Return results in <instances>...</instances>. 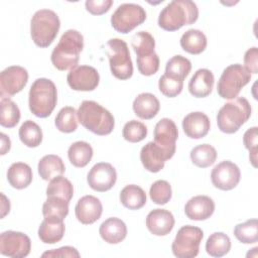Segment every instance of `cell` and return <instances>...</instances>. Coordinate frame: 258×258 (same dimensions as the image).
Listing matches in <instances>:
<instances>
[{"label":"cell","instance_id":"10","mask_svg":"<svg viewBox=\"0 0 258 258\" xmlns=\"http://www.w3.org/2000/svg\"><path fill=\"white\" fill-rule=\"evenodd\" d=\"M146 20L144 8L135 3H123L111 16L112 27L123 34L129 33Z\"/></svg>","mask_w":258,"mask_h":258},{"label":"cell","instance_id":"43","mask_svg":"<svg viewBox=\"0 0 258 258\" xmlns=\"http://www.w3.org/2000/svg\"><path fill=\"white\" fill-rule=\"evenodd\" d=\"M158 88L161 94L168 98H173L181 93L183 88V81L170 78L164 74L159 78Z\"/></svg>","mask_w":258,"mask_h":258},{"label":"cell","instance_id":"45","mask_svg":"<svg viewBox=\"0 0 258 258\" xmlns=\"http://www.w3.org/2000/svg\"><path fill=\"white\" fill-rule=\"evenodd\" d=\"M137 61V69L139 73L143 76H152L157 73L159 69V57L156 52L142 56V57H136Z\"/></svg>","mask_w":258,"mask_h":258},{"label":"cell","instance_id":"21","mask_svg":"<svg viewBox=\"0 0 258 258\" xmlns=\"http://www.w3.org/2000/svg\"><path fill=\"white\" fill-rule=\"evenodd\" d=\"M140 160L145 169L150 172L160 171L168 160L165 153L153 141L148 142L140 150Z\"/></svg>","mask_w":258,"mask_h":258},{"label":"cell","instance_id":"9","mask_svg":"<svg viewBox=\"0 0 258 258\" xmlns=\"http://www.w3.org/2000/svg\"><path fill=\"white\" fill-rule=\"evenodd\" d=\"M204 232L201 228L186 225L181 227L171 244V250L177 258H194L199 254Z\"/></svg>","mask_w":258,"mask_h":258},{"label":"cell","instance_id":"4","mask_svg":"<svg viewBox=\"0 0 258 258\" xmlns=\"http://www.w3.org/2000/svg\"><path fill=\"white\" fill-rule=\"evenodd\" d=\"M57 102V91L54 83L45 78L36 79L30 87L28 95L29 110L38 118L48 117Z\"/></svg>","mask_w":258,"mask_h":258},{"label":"cell","instance_id":"33","mask_svg":"<svg viewBox=\"0 0 258 258\" xmlns=\"http://www.w3.org/2000/svg\"><path fill=\"white\" fill-rule=\"evenodd\" d=\"M231 249V240L223 232H215L206 242V251L210 256L222 257Z\"/></svg>","mask_w":258,"mask_h":258},{"label":"cell","instance_id":"30","mask_svg":"<svg viewBox=\"0 0 258 258\" xmlns=\"http://www.w3.org/2000/svg\"><path fill=\"white\" fill-rule=\"evenodd\" d=\"M68 157L74 166L85 167L93 157V148L86 141H76L69 147Z\"/></svg>","mask_w":258,"mask_h":258},{"label":"cell","instance_id":"42","mask_svg":"<svg viewBox=\"0 0 258 258\" xmlns=\"http://www.w3.org/2000/svg\"><path fill=\"white\" fill-rule=\"evenodd\" d=\"M149 196L151 201L156 205L162 206L167 204L172 196V190L169 182L163 179L156 180L150 186Z\"/></svg>","mask_w":258,"mask_h":258},{"label":"cell","instance_id":"40","mask_svg":"<svg viewBox=\"0 0 258 258\" xmlns=\"http://www.w3.org/2000/svg\"><path fill=\"white\" fill-rule=\"evenodd\" d=\"M132 47L136 53V57H142L154 53L155 40L147 31H139L132 38Z\"/></svg>","mask_w":258,"mask_h":258},{"label":"cell","instance_id":"34","mask_svg":"<svg viewBox=\"0 0 258 258\" xmlns=\"http://www.w3.org/2000/svg\"><path fill=\"white\" fill-rule=\"evenodd\" d=\"M190 70L191 63L189 59L180 54H176L167 60L165 66V75L170 78L183 81L188 76Z\"/></svg>","mask_w":258,"mask_h":258},{"label":"cell","instance_id":"3","mask_svg":"<svg viewBox=\"0 0 258 258\" xmlns=\"http://www.w3.org/2000/svg\"><path fill=\"white\" fill-rule=\"evenodd\" d=\"M77 113L79 122L87 130L96 135H108L115 127V119L113 115L95 101H83Z\"/></svg>","mask_w":258,"mask_h":258},{"label":"cell","instance_id":"31","mask_svg":"<svg viewBox=\"0 0 258 258\" xmlns=\"http://www.w3.org/2000/svg\"><path fill=\"white\" fill-rule=\"evenodd\" d=\"M191 162L201 168L213 165L217 159V150L208 143L200 144L194 147L189 153Z\"/></svg>","mask_w":258,"mask_h":258},{"label":"cell","instance_id":"12","mask_svg":"<svg viewBox=\"0 0 258 258\" xmlns=\"http://www.w3.org/2000/svg\"><path fill=\"white\" fill-rule=\"evenodd\" d=\"M178 137V130L175 123L169 118L160 119L154 128V143L170 159L176 149L175 142Z\"/></svg>","mask_w":258,"mask_h":258},{"label":"cell","instance_id":"5","mask_svg":"<svg viewBox=\"0 0 258 258\" xmlns=\"http://www.w3.org/2000/svg\"><path fill=\"white\" fill-rule=\"evenodd\" d=\"M60 27L57 14L50 9L37 10L30 20V35L39 47H48L55 39Z\"/></svg>","mask_w":258,"mask_h":258},{"label":"cell","instance_id":"6","mask_svg":"<svg viewBox=\"0 0 258 258\" xmlns=\"http://www.w3.org/2000/svg\"><path fill=\"white\" fill-rule=\"evenodd\" d=\"M251 105L244 97L224 104L217 114L218 128L227 134L237 132L251 116Z\"/></svg>","mask_w":258,"mask_h":258},{"label":"cell","instance_id":"29","mask_svg":"<svg viewBox=\"0 0 258 258\" xmlns=\"http://www.w3.org/2000/svg\"><path fill=\"white\" fill-rule=\"evenodd\" d=\"M121 204L129 210H139L146 204V194L136 184H128L120 192Z\"/></svg>","mask_w":258,"mask_h":258},{"label":"cell","instance_id":"35","mask_svg":"<svg viewBox=\"0 0 258 258\" xmlns=\"http://www.w3.org/2000/svg\"><path fill=\"white\" fill-rule=\"evenodd\" d=\"M1 106V115H0V124L5 128L15 127L20 120V110L18 106L10 99L1 97L0 101Z\"/></svg>","mask_w":258,"mask_h":258},{"label":"cell","instance_id":"7","mask_svg":"<svg viewBox=\"0 0 258 258\" xmlns=\"http://www.w3.org/2000/svg\"><path fill=\"white\" fill-rule=\"evenodd\" d=\"M112 75L119 80H127L133 75V64L127 43L120 38H111L106 44Z\"/></svg>","mask_w":258,"mask_h":258},{"label":"cell","instance_id":"36","mask_svg":"<svg viewBox=\"0 0 258 258\" xmlns=\"http://www.w3.org/2000/svg\"><path fill=\"white\" fill-rule=\"evenodd\" d=\"M70 202L58 197H47L42 206V215L44 218H56L64 220L69 214Z\"/></svg>","mask_w":258,"mask_h":258},{"label":"cell","instance_id":"50","mask_svg":"<svg viewBox=\"0 0 258 258\" xmlns=\"http://www.w3.org/2000/svg\"><path fill=\"white\" fill-rule=\"evenodd\" d=\"M1 198H2V203H1V218H4L6 214L9 213L10 211V202L9 200L4 196V194L1 192Z\"/></svg>","mask_w":258,"mask_h":258},{"label":"cell","instance_id":"14","mask_svg":"<svg viewBox=\"0 0 258 258\" xmlns=\"http://www.w3.org/2000/svg\"><path fill=\"white\" fill-rule=\"evenodd\" d=\"M67 81L71 89L89 92L98 87L100 76L98 71L91 66H77L69 72Z\"/></svg>","mask_w":258,"mask_h":258},{"label":"cell","instance_id":"8","mask_svg":"<svg viewBox=\"0 0 258 258\" xmlns=\"http://www.w3.org/2000/svg\"><path fill=\"white\" fill-rule=\"evenodd\" d=\"M250 80L251 74L242 64H230L223 71L219 79L217 85L218 94L223 99H235Z\"/></svg>","mask_w":258,"mask_h":258},{"label":"cell","instance_id":"25","mask_svg":"<svg viewBox=\"0 0 258 258\" xmlns=\"http://www.w3.org/2000/svg\"><path fill=\"white\" fill-rule=\"evenodd\" d=\"M66 227L63 220L56 218H44L38 228V237L45 244L59 242L64 235Z\"/></svg>","mask_w":258,"mask_h":258},{"label":"cell","instance_id":"13","mask_svg":"<svg viewBox=\"0 0 258 258\" xmlns=\"http://www.w3.org/2000/svg\"><path fill=\"white\" fill-rule=\"evenodd\" d=\"M28 81L27 71L20 66H11L1 72V97L9 98L22 91Z\"/></svg>","mask_w":258,"mask_h":258},{"label":"cell","instance_id":"28","mask_svg":"<svg viewBox=\"0 0 258 258\" xmlns=\"http://www.w3.org/2000/svg\"><path fill=\"white\" fill-rule=\"evenodd\" d=\"M207 37L199 29H188L180 37L181 48L190 54H200L207 47Z\"/></svg>","mask_w":258,"mask_h":258},{"label":"cell","instance_id":"32","mask_svg":"<svg viewBox=\"0 0 258 258\" xmlns=\"http://www.w3.org/2000/svg\"><path fill=\"white\" fill-rule=\"evenodd\" d=\"M21 142L27 147H37L42 141V130L38 124L32 120H26L22 123L18 131Z\"/></svg>","mask_w":258,"mask_h":258},{"label":"cell","instance_id":"44","mask_svg":"<svg viewBox=\"0 0 258 258\" xmlns=\"http://www.w3.org/2000/svg\"><path fill=\"white\" fill-rule=\"evenodd\" d=\"M243 143L246 149L249 150V159L254 167H257V152H258V128L256 126L247 129L243 136Z\"/></svg>","mask_w":258,"mask_h":258},{"label":"cell","instance_id":"38","mask_svg":"<svg viewBox=\"0 0 258 258\" xmlns=\"http://www.w3.org/2000/svg\"><path fill=\"white\" fill-rule=\"evenodd\" d=\"M78 113L74 107L67 106L57 113L54 124L58 131L63 133H72L78 128Z\"/></svg>","mask_w":258,"mask_h":258},{"label":"cell","instance_id":"46","mask_svg":"<svg viewBox=\"0 0 258 258\" xmlns=\"http://www.w3.org/2000/svg\"><path fill=\"white\" fill-rule=\"evenodd\" d=\"M112 5V0H88L85 2L87 11L93 15H102L108 12Z\"/></svg>","mask_w":258,"mask_h":258},{"label":"cell","instance_id":"48","mask_svg":"<svg viewBox=\"0 0 258 258\" xmlns=\"http://www.w3.org/2000/svg\"><path fill=\"white\" fill-rule=\"evenodd\" d=\"M81 255L79 251L72 246H63L58 249H52L42 253L41 257H76L79 258Z\"/></svg>","mask_w":258,"mask_h":258},{"label":"cell","instance_id":"16","mask_svg":"<svg viewBox=\"0 0 258 258\" xmlns=\"http://www.w3.org/2000/svg\"><path fill=\"white\" fill-rule=\"evenodd\" d=\"M117 180L115 167L108 162L96 163L87 175L89 186L96 191H107L111 189Z\"/></svg>","mask_w":258,"mask_h":258},{"label":"cell","instance_id":"18","mask_svg":"<svg viewBox=\"0 0 258 258\" xmlns=\"http://www.w3.org/2000/svg\"><path fill=\"white\" fill-rule=\"evenodd\" d=\"M146 227L155 236H165L174 227L173 215L164 209H154L146 217Z\"/></svg>","mask_w":258,"mask_h":258},{"label":"cell","instance_id":"47","mask_svg":"<svg viewBox=\"0 0 258 258\" xmlns=\"http://www.w3.org/2000/svg\"><path fill=\"white\" fill-rule=\"evenodd\" d=\"M244 68L250 74L258 73V48L256 46L249 48L244 54Z\"/></svg>","mask_w":258,"mask_h":258},{"label":"cell","instance_id":"2","mask_svg":"<svg viewBox=\"0 0 258 258\" xmlns=\"http://www.w3.org/2000/svg\"><path fill=\"white\" fill-rule=\"evenodd\" d=\"M83 47L84 37L81 32L75 29L67 30L51 52L50 59L53 67L59 71L74 69L79 62Z\"/></svg>","mask_w":258,"mask_h":258},{"label":"cell","instance_id":"49","mask_svg":"<svg viewBox=\"0 0 258 258\" xmlns=\"http://www.w3.org/2000/svg\"><path fill=\"white\" fill-rule=\"evenodd\" d=\"M0 137H1V150H0V153H1V155H4V154H6L10 150L11 141H10L9 137L6 134H4V133H1Z\"/></svg>","mask_w":258,"mask_h":258},{"label":"cell","instance_id":"27","mask_svg":"<svg viewBox=\"0 0 258 258\" xmlns=\"http://www.w3.org/2000/svg\"><path fill=\"white\" fill-rule=\"evenodd\" d=\"M37 170L38 174L43 180H51L55 176L63 174L66 171V166L59 156L47 154L39 160Z\"/></svg>","mask_w":258,"mask_h":258},{"label":"cell","instance_id":"39","mask_svg":"<svg viewBox=\"0 0 258 258\" xmlns=\"http://www.w3.org/2000/svg\"><path fill=\"white\" fill-rule=\"evenodd\" d=\"M234 235L238 241L244 244H253L258 241V221L250 219L244 223L237 224L234 228Z\"/></svg>","mask_w":258,"mask_h":258},{"label":"cell","instance_id":"20","mask_svg":"<svg viewBox=\"0 0 258 258\" xmlns=\"http://www.w3.org/2000/svg\"><path fill=\"white\" fill-rule=\"evenodd\" d=\"M209 117L203 112H191L182 120V129L185 135L192 139H201L210 131Z\"/></svg>","mask_w":258,"mask_h":258},{"label":"cell","instance_id":"19","mask_svg":"<svg viewBox=\"0 0 258 258\" xmlns=\"http://www.w3.org/2000/svg\"><path fill=\"white\" fill-rule=\"evenodd\" d=\"M215 211V203L208 196H196L189 199L184 206L186 217L194 221L209 219Z\"/></svg>","mask_w":258,"mask_h":258},{"label":"cell","instance_id":"24","mask_svg":"<svg viewBox=\"0 0 258 258\" xmlns=\"http://www.w3.org/2000/svg\"><path fill=\"white\" fill-rule=\"evenodd\" d=\"M135 115L144 120H150L155 117L160 109L158 99L151 93H141L132 104Z\"/></svg>","mask_w":258,"mask_h":258},{"label":"cell","instance_id":"11","mask_svg":"<svg viewBox=\"0 0 258 258\" xmlns=\"http://www.w3.org/2000/svg\"><path fill=\"white\" fill-rule=\"evenodd\" d=\"M31 250L30 238L16 231H5L0 235V253L12 258L26 257Z\"/></svg>","mask_w":258,"mask_h":258},{"label":"cell","instance_id":"22","mask_svg":"<svg viewBox=\"0 0 258 258\" xmlns=\"http://www.w3.org/2000/svg\"><path fill=\"white\" fill-rule=\"evenodd\" d=\"M214 83L213 73L208 69H200L189 80L188 91L196 98H205L212 93Z\"/></svg>","mask_w":258,"mask_h":258},{"label":"cell","instance_id":"1","mask_svg":"<svg viewBox=\"0 0 258 258\" xmlns=\"http://www.w3.org/2000/svg\"><path fill=\"white\" fill-rule=\"evenodd\" d=\"M199 18L197 4L190 0H173L159 13L158 25L166 31H175L183 25L195 23Z\"/></svg>","mask_w":258,"mask_h":258},{"label":"cell","instance_id":"37","mask_svg":"<svg viewBox=\"0 0 258 258\" xmlns=\"http://www.w3.org/2000/svg\"><path fill=\"white\" fill-rule=\"evenodd\" d=\"M47 197H58L70 202L74 196V186L72 182L62 175L52 178L46 187Z\"/></svg>","mask_w":258,"mask_h":258},{"label":"cell","instance_id":"23","mask_svg":"<svg viewBox=\"0 0 258 258\" xmlns=\"http://www.w3.org/2000/svg\"><path fill=\"white\" fill-rule=\"evenodd\" d=\"M101 238L109 244H118L127 236L126 224L119 218H109L105 220L99 228Z\"/></svg>","mask_w":258,"mask_h":258},{"label":"cell","instance_id":"17","mask_svg":"<svg viewBox=\"0 0 258 258\" xmlns=\"http://www.w3.org/2000/svg\"><path fill=\"white\" fill-rule=\"evenodd\" d=\"M102 212L103 206L101 201L97 197L91 195L82 197L75 207L76 218L84 225H91L98 221Z\"/></svg>","mask_w":258,"mask_h":258},{"label":"cell","instance_id":"41","mask_svg":"<svg viewBox=\"0 0 258 258\" xmlns=\"http://www.w3.org/2000/svg\"><path fill=\"white\" fill-rule=\"evenodd\" d=\"M122 136L128 142H140L147 136V127L144 123L140 121L131 120L124 125L122 130Z\"/></svg>","mask_w":258,"mask_h":258},{"label":"cell","instance_id":"26","mask_svg":"<svg viewBox=\"0 0 258 258\" xmlns=\"http://www.w3.org/2000/svg\"><path fill=\"white\" fill-rule=\"evenodd\" d=\"M32 169L24 162H14L7 170V180L16 189L27 187L32 181Z\"/></svg>","mask_w":258,"mask_h":258},{"label":"cell","instance_id":"15","mask_svg":"<svg viewBox=\"0 0 258 258\" xmlns=\"http://www.w3.org/2000/svg\"><path fill=\"white\" fill-rule=\"evenodd\" d=\"M241 178L239 167L230 160H224L216 165L211 172V180L215 187L231 190L236 187Z\"/></svg>","mask_w":258,"mask_h":258}]
</instances>
